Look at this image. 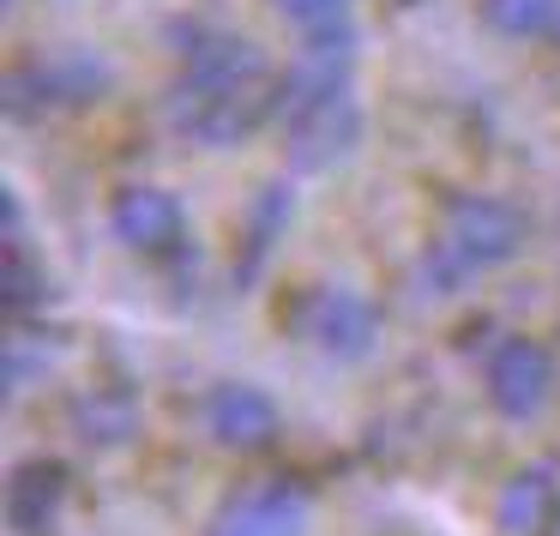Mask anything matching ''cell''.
<instances>
[{
    "instance_id": "5b68a950",
    "label": "cell",
    "mask_w": 560,
    "mask_h": 536,
    "mask_svg": "<svg viewBox=\"0 0 560 536\" xmlns=\"http://www.w3.org/2000/svg\"><path fill=\"white\" fill-rule=\"evenodd\" d=\"M560 362L542 338H524V331H506L494 338V350L482 356V398L500 422H536L555 398Z\"/></svg>"
},
{
    "instance_id": "5bb4252c",
    "label": "cell",
    "mask_w": 560,
    "mask_h": 536,
    "mask_svg": "<svg viewBox=\"0 0 560 536\" xmlns=\"http://www.w3.org/2000/svg\"><path fill=\"white\" fill-rule=\"evenodd\" d=\"M73 422L79 440H91V446H121V440L139 434V398L127 386H97L85 398H73Z\"/></svg>"
},
{
    "instance_id": "e0dca14e",
    "label": "cell",
    "mask_w": 560,
    "mask_h": 536,
    "mask_svg": "<svg viewBox=\"0 0 560 536\" xmlns=\"http://www.w3.org/2000/svg\"><path fill=\"white\" fill-rule=\"evenodd\" d=\"M404 7H416V0H404Z\"/></svg>"
},
{
    "instance_id": "52a82bcc",
    "label": "cell",
    "mask_w": 560,
    "mask_h": 536,
    "mask_svg": "<svg viewBox=\"0 0 560 536\" xmlns=\"http://www.w3.org/2000/svg\"><path fill=\"white\" fill-rule=\"evenodd\" d=\"M199 428H206L211 446L235 452V458H254V452H271L283 440V410L254 380H218L199 398Z\"/></svg>"
},
{
    "instance_id": "6da1fadb",
    "label": "cell",
    "mask_w": 560,
    "mask_h": 536,
    "mask_svg": "<svg viewBox=\"0 0 560 536\" xmlns=\"http://www.w3.org/2000/svg\"><path fill=\"white\" fill-rule=\"evenodd\" d=\"M175 49H182V73H175L163 115L175 133H187L194 145H242L259 127H271V97H278V73L271 61L223 25H175Z\"/></svg>"
},
{
    "instance_id": "9c48e42d",
    "label": "cell",
    "mask_w": 560,
    "mask_h": 536,
    "mask_svg": "<svg viewBox=\"0 0 560 536\" xmlns=\"http://www.w3.org/2000/svg\"><path fill=\"white\" fill-rule=\"evenodd\" d=\"M307 512H314V500L302 482L266 476V482L223 500L218 518H211V536H307Z\"/></svg>"
},
{
    "instance_id": "7a4b0ae2",
    "label": "cell",
    "mask_w": 560,
    "mask_h": 536,
    "mask_svg": "<svg viewBox=\"0 0 560 536\" xmlns=\"http://www.w3.org/2000/svg\"><path fill=\"white\" fill-rule=\"evenodd\" d=\"M355 49H307L278 73V97H271V127L283 133L295 170L319 175L338 170L355 145H362V103H355L350 79Z\"/></svg>"
},
{
    "instance_id": "ba28073f",
    "label": "cell",
    "mask_w": 560,
    "mask_h": 536,
    "mask_svg": "<svg viewBox=\"0 0 560 536\" xmlns=\"http://www.w3.org/2000/svg\"><path fill=\"white\" fill-rule=\"evenodd\" d=\"M109 85V67L97 55H61V61H25L7 73V115L13 121H43L55 109L97 103Z\"/></svg>"
},
{
    "instance_id": "8fae6325",
    "label": "cell",
    "mask_w": 560,
    "mask_h": 536,
    "mask_svg": "<svg viewBox=\"0 0 560 536\" xmlns=\"http://www.w3.org/2000/svg\"><path fill=\"white\" fill-rule=\"evenodd\" d=\"M67 500H73V470L61 458H25L7 476V524L19 536H55Z\"/></svg>"
},
{
    "instance_id": "30bf717a",
    "label": "cell",
    "mask_w": 560,
    "mask_h": 536,
    "mask_svg": "<svg viewBox=\"0 0 560 536\" xmlns=\"http://www.w3.org/2000/svg\"><path fill=\"white\" fill-rule=\"evenodd\" d=\"M500 536H560V470L548 458H530L500 482L494 494Z\"/></svg>"
},
{
    "instance_id": "7c38bea8",
    "label": "cell",
    "mask_w": 560,
    "mask_h": 536,
    "mask_svg": "<svg viewBox=\"0 0 560 536\" xmlns=\"http://www.w3.org/2000/svg\"><path fill=\"white\" fill-rule=\"evenodd\" d=\"M290 211H295V199H290V187H283V182H266L254 199H247L242 235H235V283H242V290H259L266 266L278 259L283 230H290Z\"/></svg>"
},
{
    "instance_id": "8992f818",
    "label": "cell",
    "mask_w": 560,
    "mask_h": 536,
    "mask_svg": "<svg viewBox=\"0 0 560 536\" xmlns=\"http://www.w3.org/2000/svg\"><path fill=\"white\" fill-rule=\"evenodd\" d=\"M109 235L127 254L151 259V266H182L187 254V206L158 182H127L109 199Z\"/></svg>"
},
{
    "instance_id": "2e32d148",
    "label": "cell",
    "mask_w": 560,
    "mask_h": 536,
    "mask_svg": "<svg viewBox=\"0 0 560 536\" xmlns=\"http://www.w3.org/2000/svg\"><path fill=\"white\" fill-rule=\"evenodd\" d=\"M283 19H290L302 37H314V31H338V25H350V7L355 0H271Z\"/></svg>"
},
{
    "instance_id": "3957f363",
    "label": "cell",
    "mask_w": 560,
    "mask_h": 536,
    "mask_svg": "<svg viewBox=\"0 0 560 536\" xmlns=\"http://www.w3.org/2000/svg\"><path fill=\"white\" fill-rule=\"evenodd\" d=\"M530 242V218L512 199L494 194H446L440 199V223L422 247V283L428 295H458L470 290L482 271L506 266Z\"/></svg>"
},
{
    "instance_id": "9a60e30c",
    "label": "cell",
    "mask_w": 560,
    "mask_h": 536,
    "mask_svg": "<svg viewBox=\"0 0 560 536\" xmlns=\"http://www.w3.org/2000/svg\"><path fill=\"white\" fill-rule=\"evenodd\" d=\"M476 19L506 43L560 37V0H476Z\"/></svg>"
},
{
    "instance_id": "4fadbf2b",
    "label": "cell",
    "mask_w": 560,
    "mask_h": 536,
    "mask_svg": "<svg viewBox=\"0 0 560 536\" xmlns=\"http://www.w3.org/2000/svg\"><path fill=\"white\" fill-rule=\"evenodd\" d=\"M49 302H55L49 266L25 247V235H7V254H0V307H7V319L25 326V319H37Z\"/></svg>"
},
{
    "instance_id": "277c9868",
    "label": "cell",
    "mask_w": 560,
    "mask_h": 536,
    "mask_svg": "<svg viewBox=\"0 0 560 536\" xmlns=\"http://www.w3.org/2000/svg\"><path fill=\"white\" fill-rule=\"evenodd\" d=\"M283 326H290L295 343H307L326 362H368L380 350V307L368 302L350 283H307V290L290 295L283 307Z\"/></svg>"
}]
</instances>
